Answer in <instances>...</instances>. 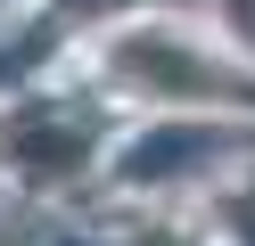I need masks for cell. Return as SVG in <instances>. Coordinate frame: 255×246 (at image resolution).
<instances>
[{
    "label": "cell",
    "instance_id": "5b68a950",
    "mask_svg": "<svg viewBox=\"0 0 255 246\" xmlns=\"http://www.w3.org/2000/svg\"><path fill=\"white\" fill-rule=\"evenodd\" d=\"M222 8H231V25H239V33L255 41V0H222Z\"/></svg>",
    "mask_w": 255,
    "mask_h": 246
},
{
    "label": "cell",
    "instance_id": "3957f363",
    "mask_svg": "<svg viewBox=\"0 0 255 246\" xmlns=\"http://www.w3.org/2000/svg\"><path fill=\"white\" fill-rule=\"evenodd\" d=\"M231 238H239V246H255V189H247V197H231Z\"/></svg>",
    "mask_w": 255,
    "mask_h": 246
},
{
    "label": "cell",
    "instance_id": "277c9868",
    "mask_svg": "<svg viewBox=\"0 0 255 246\" xmlns=\"http://www.w3.org/2000/svg\"><path fill=\"white\" fill-rule=\"evenodd\" d=\"M58 8H66V16H83V25H91V16H107L116 0H58Z\"/></svg>",
    "mask_w": 255,
    "mask_h": 246
},
{
    "label": "cell",
    "instance_id": "6da1fadb",
    "mask_svg": "<svg viewBox=\"0 0 255 246\" xmlns=\"http://www.w3.org/2000/svg\"><path fill=\"white\" fill-rule=\"evenodd\" d=\"M107 82L132 98H156V107H222V98H247V82L198 41V33L173 25H132L107 41Z\"/></svg>",
    "mask_w": 255,
    "mask_h": 246
},
{
    "label": "cell",
    "instance_id": "8992f818",
    "mask_svg": "<svg viewBox=\"0 0 255 246\" xmlns=\"http://www.w3.org/2000/svg\"><path fill=\"white\" fill-rule=\"evenodd\" d=\"M140 246H189V238H173V230H156V238H140Z\"/></svg>",
    "mask_w": 255,
    "mask_h": 246
},
{
    "label": "cell",
    "instance_id": "7a4b0ae2",
    "mask_svg": "<svg viewBox=\"0 0 255 246\" xmlns=\"http://www.w3.org/2000/svg\"><path fill=\"white\" fill-rule=\"evenodd\" d=\"M83 164H91V131L58 123V115H41V123H25L17 140H8V172H17L25 189H66Z\"/></svg>",
    "mask_w": 255,
    "mask_h": 246
}]
</instances>
